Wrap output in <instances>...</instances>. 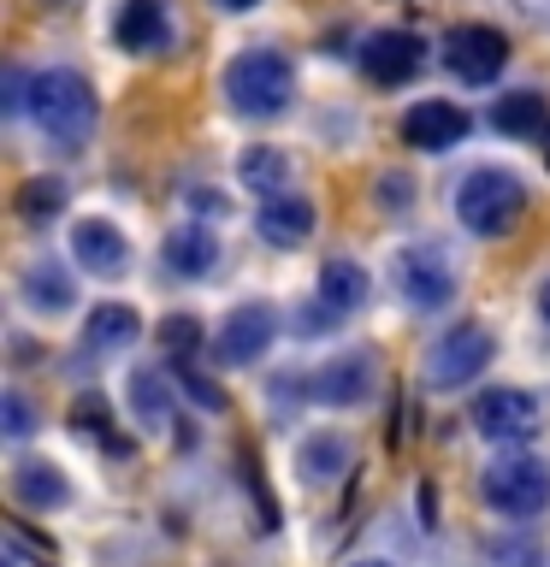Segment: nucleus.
Segmentation results:
<instances>
[{
  "label": "nucleus",
  "mask_w": 550,
  "mask_h": 567,
  "mask_svg": "<svg viewBox=\"0 0 550 567\" xmlns=\"http://www.w3.org/2000/svg\"><path fill=\"white\" fill-rule=\"evenodd\" d=\"M30 113L48 131V142L78 154L95 131V89L78 71H42V78H30Z\"/></svg>",
  "instance_id": "nucleus-1"
},
{
  "label": "nucleus",
  "mask_w": 550,
  "mask_h": 567,
  "mask_svg": "<svg viewBox=\"0 0 550 567\" xmlns=\"http://www.w3.org/2000/svg\"><path fill=\"white\" fill-rule=\"evenodd\" d=\"M291 60H284L278 48H248L243 60L225 65V101L237 106L243 118H273L291 106Z\"/></svg>",
  "instance_id": "nucleus-2"
},
{
  "label": "nucleus",
  "mask_w": 550,
  "mask_h": 567,
  "mask_svg": "<svg viewBox=\"0 0 550 567\" xmlns=\"http://www.w3.org/2000/svg\"><path fill=\"white\" fill-rule=\"evenodd\" d=\"M527 202V184L503 166H479L456 184V219L473 230V237H503L515 225V213Z\"/></svg>",
  "instance_id": "nucleus-3"
},
{
  "label": "nucleus",
  "mask_w": 550,
  "mask_h": 567,
  "mask_svg": "<svg viewBox=\"0 0 550 567\" xmlns=\"http://www.w3.org/2000/svg\"><path fill=\"white\" fill-rule=\"evenodd\" d=\"M486 503L497 514H509V520H532V514H544L550 503V467L539 455H503L486 467Z\"/></svg>",
  "instance_id": "nucleus-4"
},
{
  "label": "nucleus",
  "mask_w": 550,
  "mask_h": 567,
  "mask_svg": "<svg viewBox=\"0 0 550 567\" xmlns=\"http://www.w3.org/2000/svg\"><path fill=\"white\" fill-rule=\"evenodd\" d=\"M397 284H403L408 308L438 313V308H450V296H456V266L438 243H415L397 255Z\"/></svg>",
  "instance_id": "nucleus-5"
},
{
  "label": "nucleus",
  "mask_w": 550,
  "mask_h": 567,
  "mask_svg": "<svg viewBox=\"0 0 550 567\" xmlns=\"http://www.w3.org/2000/svg\"><path fill=\"white\" fill-rule=\"evenodd\" d=\"M486 367H491V331L486 326H456L432 343V354H426V384L432 390H461Z\"/></svg>",
  "instance_id": "nucleus-6"
},
{
  "label": "nucleus",
  "mask_w": 550,
  "mask_h": 567,
  "mask_svg": "<svg viewBox=\"0 0 550 567\" xmlns=\"http://www.w3.org/2000/svg\"><path fill=\"white\" fill-rule=\"evenodd\" d=\"M444 65H450L461 83H491L497 71L509 65L503 30H491V24H456L450 35H444Z\"/></svg>",
  "instance_id": "nucleus-7"
},
{
  "label": "nucleus",
  "mask_w": 550,
  "mask_h": 567,
  "mask_svg": "<svg viewBox=\"0 0 550 567\" xmlns=\"http://www.w3.org/2000/svg\"><path fill=\"white\" fill-rule=\"evenodd\" d=\"M273 337H278V308H266V301H243V308H231L225 313V326H220V361L225 367H248V361H261L266 349H273Z\"/></svg>",
  "instance_id": "nucleus-8"
},
{
  "label": "nucleus",
  "mask_w": 550,
  "mask_h": 567,
  "mask_svg": "<svg viewBox=\"0 0 550 567\" xmlns=\"http://www.w3.org/2000/svg\"><path fill=\"white\" fill-rule=\"evenodd\" d=\"M473 425L491 443H527L539 432V396H527V390H486L473 402Z\"/></svg>",
  "instance_id": "nucleus-9"
},
{
  "label": "nucleus",
  "mask_w": 550,
  "mask_h": 567,
  "mask_svg": "<svg viewBox=\"0 0 550 567\" xmlns=\"http://www.w3.org/2000/svg\"><path fill=\"white\" fill-rule=\"evenodd\" d=\"M468 131H473V118L450 101H420V106H408V118H403V142L420 154L456 148V142H468Z\"/></svg>",
  "instance_id": "nucleus-10"
},
{
  "label": "nucleus",
  "mask_w": 550,
  "mask_h": 567,
  "mask_svg": "<svg viewBox=\"0 0 550 567\" xmlns=\"http://www.w3.org/2000/svg\"><path fill=\"white\" fill-rule=\"evenodd\" d=\"M420 60H426V48H420V35H408V30H379L361 42V71L373 83H408L420 71Z\"/></svg>",
  "instance_id": "nucleus-11"
},
{
  "label": "nucleus",
  "mask_w": 550,
  "mask_h": 567,
  "mask_svg": "<svg viewBox=\"0 0 550 567\" xmlns=\"http://www.w3.org/2000/svg\"><path fill=\"white\" fill-rule=\"evenodd\" d=\"M373 390V361L367 354H344V361H326L308 379V396L326 402V408H349V402H367Z\"/></svg>",
  "instance_id": "nucleus-12"
},
{
  "label": "nucleus",
  "mask_w": 550,
  "mask_h": 567,
  "mask_svg": "<svg viewBox=\"0 0 550 567\" xmlns=\"http://www.w3.org/2000/svg\"><path fill=\"white\" fill-rule=\"evenodd\" d=\"M71 255H78V266H89V272H124V260H131V243L119 237L113 219H83L78 230H71Z\"/></svg>",
  "instance_id": "nucleus-13"
},
{
  "label": "nucleus",
  "mask_w": 550,
  "mask_h": 567,
  "mask_svg": "<svg viewBox=\"0 0 550 567\" xmlns=\"http://www.w3.org/2000/svg\"><path fill=\"white\" fill-rule=\"evenodd\" d=\"M113 35H119V48H131V53H160L172 42L166 7H160V0H124Z\"/></svg>",
  "instance_id": "nucleus-14"
},
{
  "label": "nucleus",
  "mask_w": 550,
  "mask_h": 567,
  "mask_svg": "<svg viewBox=\"0 0 550 567\" xmlns=\"http://www.w3.org/2000/svg\"><path fill=\"white\" fill-rule=\"evenodd\" d=\"M261 237L273 248H302L314 237V207L302 202V195H273V202H261Z\"/></svg>",
  "instance_id": "nucleus-15"
},
{
  "label": "nucleus",
  "mask_w": 550,
  "mask_h": 567,
  "mask_svg": "<svg viewBox=\"0 0 550 567\" xmlns=\"http://www.w3.org/2000/svg\"><path fill=\"white\" fill-rule=\"evenodd\" d=\"M213 260H220V243H213L207 225H184V230H172V237H166V266L177 278H202Z\"/></svg>",
  "instance_id": "nucleus-16"
},
{
  "label": "nucleus",
  "mask_w": 550,
  "mask_h": 567,
  "mask_svg": "<svg viewBox=\"0 0 550 567\" xmlns=\"http://www.w3.org/2000/svg\"><path fill=\"white\" fill-rule=\"evenodd\" d=\"M319 301L332 313H355L367 301V272L355 260H326L319 266Z\"/></svg>",
  "instance_id": "nucleus-17"
},
{
  "label": "nucleus",
  "mask_w": 550,
  "mask_h": 567,
  "mask_svg": "<svg viewBox=\"0 0 550 567\" xmlns=\"http://www.w3.org/2000/svg\"><path fill=\"white\" fill-rule=\"evenodd\" d=\"M243 172V189H255L261 202H273V195H291V159H284L278 148H248L237 159Z\"/></svg>",
  "instance_id": "nucleus-18"
},
{
  "label": "nucleus",
  "mask_w": 550,
  "mask_h": 567,
  "mask_svg": "<svg viewBox=\"0 0 550 567\" xmlns=\"http://www.w3.org/2000/svg\"><path fill=\"white\" fill-rule=\"evenodd\" d=\"M497 131L503 136H550V113H544V95H503L497 101Z\"/></svg>",
  "instance_id": "nucleus-19"
},
{
  "label": "nucleus",
  "mask_w": 550,
  "mask_h": 567,
  "mask_svg": "<svg viewBox=\"0 0 550 567\" xmlns=\"http://www.w3.org/2000/svg\"><path fill=\"white\" fill-rule=\"evenodd\" d=\"M12 491H18V503H30V508H60L65 503V478H60V467H48V461H24V467L12 473Z\"/></svg>",
  "instance_id": "nucleus-20"
},
{
  "label": "nucleus",
  "mask_w": 550,
  "mask_h": 567,
  "mask_svg": "<svg viewBox=\"0 0 550 567\" xmlns=\"http://www.w3.org/2000/svg\"><path fill=\"white\" fill-rule=\"evenodd\" d=\"M136 331H142V319L124 308V301H101V308L89 313V349H124Z\"/></svg>",
  "instance_id": "nucleus-21"
},
{
  "label": "nucleus",
  "mask_w": 550,
  "mask_h": 567,
  "mask_svg": "<svg viewBox=\"0 0 550 567\" xmlns=\"http://www.w3.org/2000/svg\"><path fill=\"white\" fill-rule=\"evenodd\" d=\"M24 296H30V308H42V313H60L71 308V278L60 272V266H30V284H24Z\"/></svg>",
  "instance_id": "nucleus-22"
},
{
  "label": "nucleus",
  "mask_w": 550,
  "mask_h": 567,
  "mask_svg": "<svg viewBox=\"0 0 550 567\" xmlns=\"http://www.w3.org/2000/svg\"><path fill=\"white\" fill-rule=\"evenodd\" d=\"M60 207H65V184H60V177H35V184H24V189H18V213H24L30 225L53 219Z\"/></svg>",
  "instance_id": "nucleus-23"
},
{
  "label": "nucleus",
  "mask_w": 550,
  "mask_h": 567,
  "mask_svg": "<svg viewBox=\"0 0 550 567\" xmlns=\"http://www.w3.org/2000/svg\"><path fill=\"white\" fill-rule=\"evenodd\" d=\"M131 408H136V420L160 425V420L172 414V402H166V379H154V372H136V379H131Z\"/></svg>",
  "instance_id": "nucleus-24"
},
{
  "label": "nucleus",
  "mask_w": 550,
  "mask_h": 567,
  "mask_svg": "<svg viewBox=\"0 0 550 567\" xmlns=\"http://www.w3.org/2000/svg\"><path fill=\"white\" fill-rule=\"evenodd\" d=\"M349 461V450L337 437H314L308 450H302V473L314 478V485H326V478H337V467Z\"/></svg>",
  "instance_id": "nucleus-25"
},
{
  "label": "nucleus",
  "mask_w": 550,
  "mask_h": 567,
  "mask_svg": "<svg viewBox=\"0 0 550 567\" xmlns=\"http://www.w3.org/2000/svg\"><path fill=\"white\" fill-rule=\"evenodd\" d=\"M160 343H166L172 361H190L195 343H202V326H195V319H184V313H172L166 326H160Z\"/></svg>",
  "instance_id": "nucleus-26"
},
{
  "label": "nucleus",
  "mask_w": 550,
  "mask_h": 567,
  "mask_svg": "<svg viewBox=\"0 0 550 567\" xmlns=\"http://www.w3.org/2000/svg\"><path fill=\"white\" fill-rule=\"evenodd\" d=\"M71 420H78L83 432H106V425H113V414H106V402H101V396H78Z\"/></svg>",
  "instance_id": "nucleus-27"
},
{
  "label": "nucleus",
  "mask_w": 550,
  "mask_h": 567,
  "mask_svg": "<svg viewBox=\"0 0 550 567\" xmlns=\"http://www.w3.org/2000/svg\"><path fill=\"white\" fill-rule=\"evenodd\" d=\"M7 432L12 437H30L35 432V414H30V402L18 396V390H7Z\"/></svg>",
  "instance_id": "nucleus-28"
},
{
  "label": "nucleus",
  "mask_w": 550,
  "mask_h": 567,
  "mask_svg": "<svg viewBox=\"0 0 550 567\" xmlns=\"http://www.w3.org/2000/svg\"><path fill=\"white\" fill-rule=\"evenodd\" d=\"M220 7H231V12H248V7H261V0H220Z\"/></svg>",
  "instance_id": "nucleus-29"
},
{
  "label": "nucleus",
  "mask_w": 550,
  "mask_h": 567,
  "mask_svg": "<svg viewBox=\"0 0 550 567\" xmlns=\"http://www.w3.org/2000/svg\"><path fill=\"white\" fill-rule=\"evenodd\" d=\"M539 313H544V326H550V284L539 290Z\"/></svg>",
  "instance_id": "nucleus-30"
},
{
  "label": "nucleus",
  "mask_w": 550,
  "mask_h": 567,
  "mask_svg": "<svg viewBox=\"0 0 550 567\" xmlns=\"http://www.w3.org/2000/svg\"><path fill=\"white\" fill-rule=\"evenodd\" d=\"M355 567H390V561H355Z\"/></svg>",
  "instance_id": "nucleus-31"
},
{
  "label": "nucleus",
  "mask_w": 550,
  "mask_h": 567,
  "mask_svg": "<svg viewBox=\"0 0 550 567\" xmlns=\"http://www.w3.org/2000/svg\"><path fill=\"white\" fill-rule=\"evenodd\" d=\"M544 159H550V142H544Z\"/></svg>",
  "instance_id": "nucleus-32"
}]
</instances>
